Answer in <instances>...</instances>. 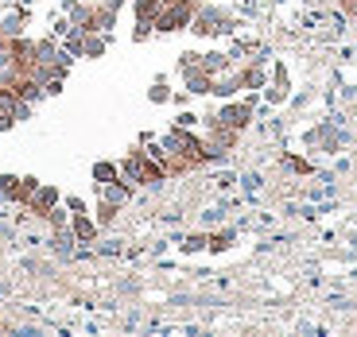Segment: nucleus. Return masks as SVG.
<instances>
[{"mask_svg":"<svg viewBox=\"0 0 357 337\" xmlns=\"http://www.w3.org/2000/svg\"><path fill=\"white\" fill-rule=\"evenodd\" d=\"M233 240H237V233L233 229H218V233H210V244H206V252H229L233 249Z\"/></svg>","mask_w":357,"mask_h":337,"instance_id":"19","label":"nucleus"},{"mask_svg":"<svg viewBox=\"0 0 357 337\" xmlns=\"http://www.w3.org/2000/svg\"><path fill=\"white\" fill-rule=\"evenodd\" d=\"M43 221L51 225V233H54V229H66V225H70V210H66V205L59 202V205H54V210L43 217Z\"/></svg>","mask_w":357,"mask_h":337,"instance_id":"20","label":"nucleus"},{"mask_svg":"<svg viewBox=\"0 0 357 337\" xmlns=\"http://www.w3.org/2000/svg\"><path fill=\"white\" fill-rule=\"evenodd\" d=\"M59 202H63V190L51 187V182H39V190L31 194V202H27L24 210L31 213V217H39V221H43V217H47V213H51Z\"/></svg>","mask_w":357,"mask_h":337,"instance_id":"4","label":"nucleus"},{"mask_svg":"<svg viewBox=\"0 0 357 337\" xmlns=\"http://www.w3.org/2000/svg\"><path fill=\"white\" fill-rule=\"evenodd\" d=\"M70 233L78 244H93L101 237V225L93 221V213H70Z\"/></svg>","mask_w":357,"mask_h":337,"instance_id":"6","label":"nucleus"},{"mask_svg":"<svg viewBox=\"0 0 357 337\" xmlns=\"http://www.w3.org/2000/svg\"><path fill=\"white\" fill-rule=\"evenodd\" d=\"M284 167L291 171V175H311V159H303V155H284Z\"/></svg>","mask_w":357,"mask_h":337,"instance_id":"22","label":"nucleus"},{"mask_svg":"<svg viewBox=\"0 0 357 337\" xmlns=\"http://www.w3.org/2000/svg\"><path fill=\"white\" fill-rule=\"evenodd\" d=\"M268 81H272V86H280V89H287V93H291V70H287V63H284V58H276V63L268 66Z\"/></svg>","mask_w":357,"mask_h":337,"instance_id":"18","label":"nucleus"},{"mask_svg":"<svg viewBox=\"0 0 357 337\" xmlns=\"http://www.w3.org/2000/svg\"><path fill=\"white\" fill-rule=\"evenodd\" d=\"M206 244H210V233H190L178 249L187 252V256H195V252H206Z\"/></svg>","mask_w":357,"mask_h":337,"instance_id":"21","label":"nucleus"},{"mask_svg":"<svg viewBox=\"0 0 357 337\" xmlns=\"http://www.w3.org/2000/svg\"><path fill=\"white\" fill-rule=\"evenodd\" d=\"M63 205H66L70 213H89V202H86L82 194H66V198H63Z\"/></svg>","mask_w":357,"mask_h":337,"instance_id":"26","label":"nucleus"},{"mask_svg":"<svg viewBox=\"0 0 357 337\" xmlns=\"http://www.w3.org/2000/svg\"><path fill=\"white\" fill-rule=\"evenodd\" d=\"M237 78H241V89H264L268 86V66L264 58H245V63H237Z\"/></svg>","mask_w":357,"mask_h":337,"instance_id":"5","label":"nucleus"},{"mask_svg":"<svg viewBox=\"0 0 357 337\" xmlns=\"http://www.w3.org/2000/svg\"><path fill=\"white\" fill-rule=\"evenodd\" d=\"M152 36H155L152 24H136V19H132V43H148Z\"/></svg>","mask_w":357,"mask_h":337,"instance_id":"25","label":"nucleus"},{"mask_svg":"<svg viewBox=\"0 0 357 337\" xmlns=\"http://www.w3.org/2000/svg\"><path fill=\"white\" fill-rule=\"evenodd\" d=\"M198 58H202V51H183V54H178V63H175V70H178V74L195 70V66H198Z\"/></svg>","mask_w":357,"mask_h":337,"instance_id":"24","label":"nucleus"},{"mask_svg":"<svg viewBox=\"0 0 357 337\" xmlns=\"http://www.w3.org/2000/svg\"><path fill=\"white\" fill-rule=\"evenodd\" d=\"M36 190H39V178H36V175H20V182H16V194H12V205H27Z\"/></svg>","mask_w":357,"mask_h":337,"instance_id":"16","label":"nucleus"},{"mask_svg":"<svg viewBox=\"0 0 357 337\" xmlns=\"http://www.w3.org/2000/svg\"><path fill=\"white\" fill-rule=\"evenodd\" d=\"M257 109H260V93L249 89L245 97H229L218 105V125L233 128V132H249L252 120H257Z\"/></svg>","mask_w":357,"mask_h":337,"instance_id":"1","label":"nucleus"},{"mask_svg":"<svg viewBox=\"0 0 357 337\" xmlns=\"http://www.w3.org/2000/svg\"><path fill=\"white\" fill-rule=\"evenodd\" d=\"M183 89H187L190 97H210V89H214V78L202 70V66H195V70L183 74Z\"/></svg>","mask_w":357,"mask_h":337,"instance_id":"8","label":"nucleus"},{"mask_svg":"<svg viewBox=\"0 0 357 337\" xmlns=\"http://www.w3.org/2000/svg\"><path fill=\"white\" fill-rule=\"evenodd\" d=\"M171 93H175V89H171L167 74H155V81L148 86V101H152V105H171Z\"/></svg>","mask_w":357,"mask_h":337,"instance_id":"15","label":"nucleus"},{"mask_svg":"<svg viewBox=\"0 0 357 337\" xmlns=\"http://www.w3.org/2000/svg\"><path fill=\"white\" fill-rule=\"evenodd\" d=\"M132 194H136V182H128V178H113V182L98 187V198H109V202H116L121 210L132 202Z\"/></svg>","mask_w":357,"mask_h":337,"instance_id":"7","label":"nucleus"},{"mask_svg":"<svg viewBox=\"0 0 357 337\" xmlns=\"http://www.w3.org/2000/svg\"><path fill=\"white\" fill-rule=\"evenodd\" d=\"M190 31L198 39H218V36H233V16L218 4H198L195 19H190Z\"/></svg>","mask_w":357,"mask_h":337,"instance_id":"3","label":"nucleus"},{"mask_svg":"<svg viewBox=\"0 0 357 337\" xmlns=\"http://www.w3.org/2000/svg\"><path fill=\"white\" fill-rule=\"evenodd\" d=\"M105 51H109V31H86L82 36V58L98 63V58H105Z\"/></svg>","mask_w":357,"mask_h":337,"instance_id":"10","label":"nucleus"},{"mask_svg":"<svg viewBox=\"0 0 357 337\" xmlns=\"http://www.w3.org/2000/svg\"><path fill=\"white\" fill-rule=\"evenodd\" d=\"M16 182H20V175H0V202H12V194H16Z\"/></svg>","mask_w":357,"mask_h":337,"instance_id":"23","label":"nucleus"},{"mask_svg":"<svg viewBox=\"0 0 357 337\" xmlns=\"http://www.w3.org/2000/svg\"><path fill=\"white\" fill-rule=\"evenodd\" d=\"M116 217H121V205L109 202V198H98V205H93V221H98L101 229H113Z\"/></svg>","mask_w":357,"mask_h":337,"instance_id":"14","label":"nucleus"},{"mask_svg":"<svg viewBox=\"0 0 357 337\" xmlns=\"http://www.w3.org/2000/svg\"><path fill=\"white\" fill-rule=\"evenodd\" d=\"M89 178H93V187H105V182L121 178V163L116 159H98L93 167H89Z\"/></svg>","mask_w":357,"mask_h":337,"instance_id":"12","label":"nucleus"},{"mask_svg":"<svg viewBox=\"0 0 357 337\" xmlns=\"http://www.w3.org/2000/svg\"><path fill=\"white\" fill-rule=\"evenodd\" d=\"M198 66H202L206 74H210V78H218V74H225V70H233V54L229 51H206L202 58H198Z\"/></svg>","mask_w":357,"mask_h":337,"instance_id":"11","label":"nucleus"},{"mask_svg":"<svg viewBox=\"0 0 357 337\" xmlns=\"http://www.w3.org/2000/svg\"><path fill=\"white\" fill-rule=\"evenodd\" d=\"M128 4H132V19H136V24H152L155 27V16H160L163 0H128Z\"/></svg>","mask_w":357,"mask_h":337,"instance_id":"13","label":"nucleus"},{"mask_svg":"<svg viewBox=\"0 0 357 337\" xmlns=\"http://www.w3.org/2000/svg\"><path fill=\"white\" fill-rule=\"evenodd\" d=\"M195 12H198V0H163L160 16H155V36H178V31H190Z\"/></svg>","mask_w":357,"mask_h":337,"instance_id":"2","label":"nucleus"},{"mask_svg":"<svg viewBox=\"0 0 357 337\" xmlns=\"http://www.w3.org/2000/svg\"><path fill=\"white\" fill-rule=\"evenodd\" d=\"M198 120H202V116L190 113V109H178V116H175V125H178V128H198Z\"/></svg>","mask_w":357,"mask_h":337,"instance_id":"27","label":"nucleus"},{"mask_svg":"<svg viewBox=\"0 0 357 337\" xmlns=\"http://www.w3.org/2000/svg\"><path fill=\"white\" fill-rule=\"evenodd\" d=\"M210 97H222V101L241 97V78H237V66H233V70H225V74H218L214 89H210Z\"/></svg>","mask_w":357,"mask_h":337,"instance_id":"9","label":"nucleus"},{"mask_svg":"<svg viewBox=\"0 0 357 337\" xmlns=\"http://www.w3.org/2000/svg\"><path fill=\"white\" fill-rule=\"evenodd\" d=\"M24 24H27V12H12V16H4L0 19V39L24 36Z\"/></svg>","mask_w":357,"mask_h":337,"instance_id":"17","label":"nucleus"}]
</instances>
